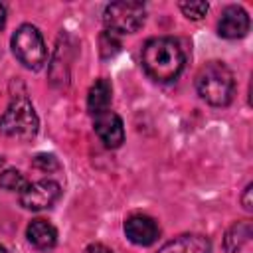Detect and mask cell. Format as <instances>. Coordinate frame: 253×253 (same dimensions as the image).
<instances>
[{"instance_id": "5bb4252c", "label": "cell", "mask_w": 253, "mask_h": 253, "mask_svg": "<svg viewBox=\"0 0 253 253\" xmlns=\"http://www.w3.org/2000/svg\"><path fill=\"white\" fill-rule=\"evenodd\" d=\"M26 178L22 172L14 170V168H8L0 174V188L8 190V192H22L26 188Z\"/></svg>"}, {"instance_id": "ba28073f", "label": "cell", "mask_w": 253, "mask_h": 253, "mask_svg": "<svg viewBox=\"0 0 253 253\" xmlns=\"http://www.w3.org/2000/svg\"><path fill=\"white\" fill-rule=\"evenodd\" d=\"M93 128H95L97 136L103 140V144L107 148H119L123 144V140H125L123 121L111 109H107V111H103V113L93 117Z\"/></svg>"}, {"instance_id": "52a82bcc", "label": "cell", "mask_w": 253, "mask_h": 253, "mask_svg": "<svg viewBox=\"0 0 253 253\" xmlns=\"http://www.w3.org/2000/svg\"><path fill=\"white\" fill-rule=\"evenodd\" d=\"M125 235L134 245L148 247L160 237V227L154 217L146 213H132L125 221Z\"/></svg>"}, {"instance_id": "44dd1931", "label": "cell", "mask_w": 253, "mask_h": 253, "mask_svg": "<svg viewBox=\"0 0 253 253\" xmlns=\"http://www.w3.org/2000/svg\"><path fill=\"white\" fill-rule=\"evenodd\" d=\"M0 253H8V251H6V249H4L2 245H0Z\"/></svg>"}, {"instance_id": "9a60e30c", "label": "cell", "mask_w": 253, "mask_h": 253, "mask_svg": "<svg viewBox=\"0 0 253 253\" xmlns=\"http://www.w3.org/2000/svg\"><path fill=\"white\" fill-rule=\"evenodd\" d=\"M99 45H101V55L107 59V57H113L121 49V40H119L117 34L105 30L101 34V38H99Z\"/></svg>"}, {"instance_id": "8992f818", "label": "cell", "mask_w": 253, "mask_h": 253, "mask_svg": "<svg viewBox=\"0 0 253 253\" xmlns=\"http://www.w3.org/2000/svg\"><path fill=\"white\" fill-rule=\"evenodd\" d=\"M61 196V186L55 180H38L32 184H26V188L20 192V204L26 210L40 211L51 208Z\"/></svg>"}, {"instance_id": "7a4b0ae2", "label": "cell", "mask_w": 253, "mask_h": 253, "mask_svg": "<svg viewBox=\"0 0 253 253\" xmlns=\"http://www.w3.org/2000/svg\"><path fill=\"white\" fill-rule=\"evenodd\" d=\"M196 89L206 103L213 107H227L235 95V79L225 63L208 61L196 75Z\"/></svg>"}, {"instance_id": "5b68a950", "label": "cell", "mask_w": 253, "mask_h": 253, "mask_svg": "<svg viewBox=\"0 0 253 253\" xmlns=\"http://www.w3.org/2000/svg\"><path fill=\"white\" fill-rule=\"evenodd\" d=\"M144 20H146V8L142 2H134V0L111 2L103 12V22L107 30L117 36L138 32Z\"/></svg>"}, {"instance_id": "e0dca14e", "label": "cell", "mask_w": 253, "mask_h": 253, "mask_svg": "<svg viewBox=\"0 0 253 253\" xmlns=\"http://www.w3.org/2000/svg\"><path fill=\"white\" fill-rule=\"evenodd\" d=\"M34 166L40 168L42 172H53V170L59 168V162L53 154H38L34 158Z\"/></svg>"}, {"instance_id": "2e32d148", "label": "cell", "mask_w": 253, "mask_h": 253, "mask_svg": "<svg viewBox=\"0 0 253 253\" xmlns=\"http://www.w3.org/2000/svg\"><path fill=\"white\" fill-rule=\"evenodd\" d=\"M178 6L182 10V14L190 20H202L206 16V12L210 10L208 2H180Z\"/></svg>"}, {"instance_id": "9c48e42d", "label": "cell", "mask_w": 253, "mask_h": 253, "mask_svg": "<svg viewBox=\"0 0 253 253\" xmlns=\"http://www.w3.org/2000/svg\"><path fill=\"white\" fill-rule=\"evenodd\" d=\"M249 32V16L241 6H227L217 22V34L225 40L243 38Z\"/></svg>"}, {"instance_id": "4fadbf2b", "label": "cell", "mask_w": 253, "mask_h": 253, "mask_svg": "<svg viewBox=\"0 0 253 253\" xmlns=\"http://www.w3.org/2000/svg\"><path fill=\"white\" fill-rule=\"evenodd\" d=\"M249 237H251V225H249V221H237L225 233V239H223L225 251L227 253H237L243 247V243H247Z\"/></svg>"}, {"instance_id": "8fae6325", "label": "cell", "mask_w": 253, "mask_h": 253, "mask_svg": "<svg viewBox=\"0 0 253 253\" xmlns=\"http://www.w3.org/2000/svg\"><path fill=\"white\" fill-rule=\"evenodd\" d=\"M26 237L36 249L47 251V249H53L57 243V229L49 221L38 217V219L30 221V225L26 229Z\"/></svg>"}, {"instance_id": "d6986e66", "label": "cell", "mask_w": 253, "mask_h": 253, "mask_svg": "<svg viewBox=\"0 0 253 253\" xmlns=\"http://www.w3.org/2000/svg\"><path fill=\"white\" fill-rule=\"evenodd\" d=\"M251 184L245 188V192H243V198H241V202H243V208L247 210V211H251Z\"/></svg>"}, {"instance_id": "ffe728a7", "label": "cell", "mask_w": 253, "mask_h": 253, "mask_svg": "<svg viewBox=\"0 0 253 253\" xmlns=\"http://www.w3.org/2000/svg\"><path fill=\"white\" fill-rule=\"evenodd\" d=\"M4 26H6V8L0 4V32L4 30Z\"/></svg>"}, {"instance_id": "30bf717a", "label": "cell", "mask_w": 253, "mask_h": 253, "mask_svg": "<svg viewBox=\"0 0 253 253\" xmlns=\"http://www.w3.org/2000/svg\"><path fill=\"white\" fill-rule=\"evenodd\" d=\"M210 251H211L210 239L200 233L178 235L158 249V253H210Z\"/></svg>"}, {"instance_id": "7c38bea8", "label": "cell", "mask_w": 253, "mask_h": 253, "mask_svg": "<svg viewBox=\"0 0 253 253\" xmlns=\"http://www.w3.org/2000/svg\"><path fill=\"white\" fill-rule=\"evenodd\" d=\"M111 99H113V87H111L109 79H103V77L97 79L91 85L89 93H87V109H89V113L95 117V115L107 111L109 105H111Z\"/></svg>"}, {"instance_id": "7402d4cb", "label": "cell", "mask_w": 253, "mask_h": 253, "mask_svg": "<svg viewBox=\"0 0 253 253\" xmlns=\"http://www.w3.org/2000/svg\"><path fill=\"white\" fill-rule=\"evenodd\" d=\"M2 162H4V160H2V158H0V166H2Z\"/></svg>"}, {"instance_id": "6da1fadb", "label": "cell", "mask_w": 253, "mask_h": 253, "mask_svg": "<svg viewBox=\"0 0 253 253\" xmlns=\"http://www.w3.org/2000/svg\"><path fill=\"white\" fill-rule=\"evenodd\" d=\"M142 67L158 83L178 79L184 69V51L174 38H152L142 47Z\"/></svg>"}, {"instance_id": "3957f363", "label": "cell", "mask_w": 253, "mask_h": 253, "mask_svg": "<svg viewBox=\"0 0 253 253\" xmlns=\"http://www.w3.org/2000/svg\"><path fill=\"white\" fill-rule=\"evenodd\" d=\"M40 119L28 97H16L0 117V132L18 140H32L38 134Z\"/></svg>"}, {"instance_id": "277c9868", "label": "cell", "mask_w": 253, "mask_h": 253, "mask_svg": "<svg viewBox=\"0 0 253 253\" xmlns=\"http://www.w3.org/2000/svg\"><path fill=\"white\" fill-rule=\"evenodd\" d=\"M12 51L16 55V59L32 69L38 71L43 67L45 59H47V49H45V42L40 34V30L32 24H22L14 36H12Z\"/></svg>"}, {"instance_id": "ac0fdd59", "label": "cell", "mask_w": 253, "mask_h": 253, "mask_svg": "<svg viewBox=\"0 0 253 253\" xmlns=\"http://www.w3.org/2000/svg\"><path fill=\"white\" fill-rule=\"evenodd\" d=\"M83 253H113V249H109L103 243H91V245H87L83 249Z\"/></svg>"}]
</instances>
